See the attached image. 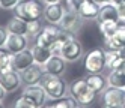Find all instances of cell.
Here are the masks:
<instances>
[{"label":"cell","instance_id":"cell-19","mask_svg":"<svg viewBox=\"0 0 125 108\" xmlns=\"http://www.w3.org/2000/svg\"><path fill=\"white\" fill-rule=\"evenodd\" d=\"M105 51V68L109 71H116V69H125V59L116 51Z\"/></svg>","mask_w":125,"mask_h":108},{"label":"cell","instance_id":"cell-27","mask_svg":"<svg viewBox=\"0 0 125 108\" xmlns=\"http://www.w3.org/2000/svg\"><path fill=\"white\" fill-rule=\"evenodd\" d=\"M41 30H42V26H41L39 20H33V21L27 23V35L29 36H36Z\"/></svg>","mask_w":125,"mask_h":108},{"label":"cell","instance_id":"cell-28","mask_svg":"<svg viewBox=\"0 0 125 108\" xmlns=\"http://www.w3.org/2000/svg\"><path fill=\"white\" fill-rule=\"evenodd\" d=\"M18 2L20 0H0V8L5 11H9V9H14Z\"/></svg>","mask_w":125,"mask_h":108},{"label":"cell","instance_id":"cell-38","mask_svg":"<svg viewBox=\"0 0 125 108\" xmlns=\"http://www.w3.org/2000/svg\"><path fill=\"white\" fill-rule=\"evenodd\" d=\"M0 108H5V105H3V104H2V102H0Z\"/></svg>","mask_w":125,"mask_h":108},{"label":"cell","instance_id":"cell-17","mask_svg":"<svg viewBox=\"0 0 125 108\" xmlns=\"http://www.w3.org/2000/svg\"><path fill=\"white\" fill-rule=\"evenodd\" d=\"M98 23L101 21H121L119 14H118V8L115 3H104L100 6V14H98Z\"/></svg>","mask_w":125,"mask_h":108},{"label":"cell","instance_id":"cell-13","mask_svg":"<svg viewBox=\"0 0 125 108\" xmlns=\"http://www.w3.org/2000/svg\"><path fill=\"white\" fill-rule=\"evenodd\" d=\"M80 20H82V18H80L78 12L73 11V9H68V11H65L63 17H62V20L57 26L62 30H68V32L75 33L80 27Z\"/></svg>","mask_w":125,"mask_h":108},{"label":"cell","instance_id":"cell-23","mask_svg":"<svg viewBox=\"0 0 125 108\" xmlns=\"http://www.w3.org/2000/svg\"><path fill=\"white\" fill-rule=\"evenodd\" d=\"M8 32L15 35H27V23L18 17H12L8 23Z\"/></svg>","mask_w":125,"mask_h":108},{"label":"cell","instance_id":"cell-24","mask_svg":"<svg viewBox=\"0 0 125 108\" xmlns=\"http://www.w3.org/2000/svg\"><path fill=\"white\" fill-rule=\"evenodd\" d=\"M12 59H14V54L12 53H9L5 47H0V74H2V72L14 69Z\"/></svg>","mask_w":125,"mask_h":108},{"label":"cell","instance_id":"cell-22","mask_svg":"<svg viewBox=\"0 0 125 108\" xmlns=\"http://www.w3.org/2000/svg\"><path fill=\"white\" fill-rule=\"evenodd\" d=\"M107 84L112 87H118V89L125 90V69L110 71L109 77H107Z\"/></svg>","mask_w":125,"mask_h":108},{"label":"cell","instance_id":"cell-12","mask_svg":"<svg viewBox=\"0 0 125 108\" xmlns=\"http://www.w3.org/2000/svg\"><path fill=\"white\" fill-rule=\"evenodd\" d=\"M12 63H14V69L18 71V72H23L27 68H30L33 63H35V59H33V53L30 48H26L20 53L14 54V59H12Z\"/></svg>","mask_w":125,"mask_h":108},{"label":"cell","instance_id":"cell-26","mask_svg":"<svg viewBox=\"0 0 125 108\" xmlns=\"http://www.w3.org/2000/svg\"><path fill=\"white\" fill-rule=\"evenodd\" d=\"M51 105L54 107V108H77V107H80L78 102L75 101L73 96H63V98H59V99H56V101L53 102Z\"/></svg>","mask_w":125,"mask_h":108},{"label":"cell","instance_id":"cell-35","mask_svg":"<svg viewBox=\"0 0 125 108\" xmlns=\"http://www.w3.org/2000/svg\"><path fill=\"white\" fill-rule=\"evenodd\" d=\"M42 2L45 3V5H50V3H59L60 0H42Z\"/></svg>","mask_w":125,"mask_h":108},{"label":"cell","instance_id":"cell-14","mask_svg":"<svg viewBox=\"0 0 125 108\" xmlns=\"http://www.w3.org/2000/svg\"><path fill=\"white\" fill-rule=\"evenodd\" d=\"M27 45H29V39L26 38V35L9 33L8 35V39H6V44H5V48L12 54H17V53L26 50Z\"/></svg>","mask_w":125,"mask_h":108},{"label":"cell","instance_id":"cell-20","mask_svg":"<svg viewBox=\"0 0 125 108\" xmlns=\"http://www.w3.org/2000/svg\"><path fill=\"white\" fill-rule=\"evenodd\" d=\"M32 53H33L35 63H36V65H41V66L45 65V63L50 60V57L54 54L48 47H41V45H33Z\"/></svg>","mask_w":125,"mask_h":108},{"label":"cell","instance_id":"cell-32","mask_svg":"<svg viewBox=\"0 0 125 108\" xmlns=\"http://www.w3.org/2000/svg\"><path fill=\"white\" fill-rule=\"evenodd\" d=\"M116 8H118V14H119L121 21H124L125 20V0H121V2L116 5Z\"/></svg>","mask_w":125,"mask_h":108},{"label":"cell","instance_id":"cell-40","mask_svg":"<svg viewBox=\"0 0 125 108\" xmlns=\"http://www.w3.org/2000/svg\"><path fill=\"white\" fill-rule=\"evenodd\" d=\"M124 23H125V20H124Z\"/></svg>","mask_w":125,"mask_h":108},{"label":"cell","instance_id":"cell-41","mask_svg":"<svg viewBox=\"0 0 125 108\" xmlns=\"http://www.w3.org/2000/svg\"><path fill=\"white\" fill-rule=\"evenodd\" d=\"M77 108H80V107H77Z\"/></svg>","mask_w":125,"mask_h":108},{"label":"cell","instance_id":"cell-25","mask_svg":"<svg viewBox=\"0 0 125 108\" xmlns=\"http://www.w3.org/2000/svg\"><path fill=\"white\" fill-rule=\"evenodd\" d=\"M119 23L121 21H101L100 23V32L103 35V38H112L115 36L116 30H118L119 27Z\"/></svg>","mask_w":125,"mask_h":108},{"label":"cell","instance_id":"cell-30","mask_svg":"<svg viewBox=\"0 0 125 108\" xmlns=\"http://www.w3.org/2000/svg\"><path fill=\"white\" fill-rule=\"evenodd\" d=\"M66 2H68V8L77 12V11H78V8L82 6L84 2H87V0H66Z\"/></svg>","mask_w":125,"mask_h":108},{"label":"cell","instance_id":"cell-15","mask_svg":"<svg viewBox=\"0 0 125 108\" xmlns=\"http://www.w3.org/2000/svg\"><path fill=\"white\" fill-rule=\"evenodd\" d=\"M44 75V68L41 65L33 63L30 68L21 72V81L26 86H33V84H39V81Z\"/></svg>","mask_w":125,"mask_h":108},{"label":"cell","instance_id":"cell-10","mask_svg":"<svg viewBox=\"0 0 125 108\" xmlns=\"http://www.w3.org/2000/svg\"><path fill=\"white\" fill-rule=\"evenodd\" d=\"M125 101V90L107 86L103 92V104L104 105H124Z\"/></svg>","mask_w":125,"mask_h":108},{"label":"cell","instance_id":"cell-8","mask_svg":"<svg viewBox=\"0 0 125 108\" xmlns=\"http://www.w3.org/2000/svg\"><path fill=\"white\" fill-rule=\"evenodd\" d=\"M83 53H84L83 45L80 44L77 39H73V41L66 42L63 47H62V50H60L59 54L66 62H77V60H80V59L83 57Z\"/></svg>","mask_w":125,"mask_h":108},{"label":"cell","instance_id":"cell-18","mask_svg":"<svg viewBox=\"0 0 125 108\" xmlns=\"http://www.w3.org/2000/svg\"><path fill=\"white\" fill-rule=\"evenodd\" d=\"M77 12L80 18H83V20H96L98 14H100V5L95 3L94 0H87L78 8Z\"/></svg>","mask_w":125,"mask_h":108},{"label":"cell","instance_id":"cell-33","mask_svg":"<svg viewBox=\"0 0 125 108\" xmlns=\"http://www.w3.org/2000/svg\"><path fill=\"white\" fill-rule=\"evenodd\" d=\"M6 98V90L0 86V102H3V99Z\"/></svg>","mask_w":125,"mask_h":108},{"label":"cell","instance_id":"cell-16","mask_svg":"<svg viewBox=\"0 0 125 108\" xmlns=\"http://www.w3.org/2000/svg\"><path fill=\"white\" fill-rule=\"evenodd\" d=\"M65 14V8L59 3H50L44 8V18L48 24H54L57 26L62 20V17Z\"/></svg>","mask_w":125,"mask_h":108},{"label":"cell","instance_id":"cell-29","mask_svg":"<svg viewBox=\"0 0 125 108\" xmlns=\"http://www.w3.org/2000/svg\"><path fill=\"white\" fill-rule=\"evenodd\" d=\"M14 108H33L27 101H26V99L23 98V96H20L18 99H17L15 101V104H14Z\"/></svg>","mask_w":125,"mask_h":108},{"label":"cell","instance_id":"cell-1","mask_svg":"<svg viewBox=\"0 0 125 108\" xmlns=\"http://www.w3.org/2000/svg\"><path fill=\"white\" fill-rule=\"evenodd\" d=\"M68 92L78 102L80 107H89L96 99V95H98L96 92H94V90L89 87L86 78H77V80H74L73 83L69 84Z\"/></svg>","mask_w":125,"mask_h":108},{"label":"cell","instance_id":"cell-3","mask_svg":"<svg viewBox=\"0 0 125 108\" xmlns=\"http://www.w3.org/2000/svg\"><path fill=\"white\" fill-rule=\"evenodd\" d=\"M39 86L45 90L47 98L53 99V101H56L59 98H63L68 93V84L60 77L48 74V72H44V75L39 81Z\"/></svg>","mask_w":125,"mask_h":108},{"label":"cell","instance_id":"cell-2","mask_svg":"<svg viewBox=\"0 0 125 108\" xmlns=\"http://www.w3.org/2000/svg\"><path fill=\"white\" fill-rule=\"evenodd\" d=\"M14 17H18L26 23L33 20H41L44 17V6L41 0H20L12 9Z\"/></svg>","mask_w":125,"mask_h":108},{"label":"cell","instance_id":"cell-11","mask_svg":"<svg viewBox=\"0 0 125 108\" xmlns=\"http://www.w3.org/2000/svg\"><path fill=\"white\" fill-rule=\"evenodd\" d=\"M42 68H44V72H48V74L62 77L65 74V71H66V60L62 57L60 54H53V56L50 57V60Z\"/></svg>","mask_w":125,"mask_h":108},{"label":"cell","instance_id":"cell-31","mask_svg":"<svg viewBox=\"0 0 125 108\" xmlns=\"http://www.w3.org/2000/svg\"><path fill=\"white\" fill-rule=\"evenodd\" d=\"M8 35H9L8 29H5V27L0 26V47H5L6 39H8Z\"/></svg>","mask_w":125,"mask_h":108},{"label":"cell","instance_id":"cell-36","mask_svg":"<svg viewBox=\"0 0 125 108\" xmlns=\"http://www.w3.org/2000/svg\"><path fill=\"white\" fill-rule=\"evenodd\" d=\"M103 108H124V105H104Z\"/></svg>","mask_w":125,"mask_h":108},{"label":"cell","instance_id":"cell-6","mask_svg":"<svg viewBox=\"0 0 125 108\" xmlns=\"http://www.w3.org/2000/svg\"><path fill=\"white\" fill-rule=\"evenodd\" d=\"M59 26H54V24H48L45 26L44 29L35 36V45H41V47H51L53 42H54L57 38H59Z\"/></svg>","mask_w":125,"mask_h":108},{"label":"cell","instance_id":"cell-34","mask_svg":"<svg viewBox=\"0 0 125 108\" xmlns=\"http://www.w3.org/2000/svg\"><path fill=\"white\" fill-rule=\"evenodd\" d=\"M94 2L101 6V5H104V3H110V0H94Z\"/></svg>","mask_w":125,"mask_h":108},{"label":"cell","instance_id":"cell-7","mask_svg":"<svg viewBox=\"0 0 125 108\" xmlns=\"http://www.w3.org/2000/svg\"><path fill=\"white\" fill-rule=\"evenodd\" d=\"M21 75L18 74V71L11 69L0 74V86H2L6 93H12L15 90H18V87L21 86Z\"/></svg>","mask_w":125,"mask_h":108},{"label":"cell","instance_id":"cell-9","mask_svg":"<svg viewBox=\"0 0 125 108\" xmlns=\"http://www.w3.org/2000/svg\"><path fill=\"white\" fill-rule=\"evenodd\" d=\"M122 47H125V23L124 21L119 23V27L116 30L115 36L104 39V50L107 51H116Z\"/></svg>","mask_w":125,"mask_h":108},{"label":"cell","instance_id":"cell-37","mask_svg":"<svg viewBox=\"0 0 125 108\" xmlns=\"http://www.w3.org/2000/svg\"><path fill=\"white\" fill-rule=\"evenodd\" d=\"M39 108H54V107H53V105H45V104H44V105H41Z\"/></svg>","mask_w":125,"mask_h":108},{"label":"cell","instance_id":"cell-5","mask_svg":"<svg viewBox=\"0 0 125 108\" xmlns=\"http://www.w3.org/2000/svg\"><path fill=\"white\" fill-rule=\"evenodd\" d=\"M26 101H27L33 108H39L41 105L45 104V99H47V93L39 84H33V86H27L23 90V95H21Z\"/></svg>","mask_w":125,"mask_h":108},{"label":"cell","instance_id":"cell-4","mask_svg":"<svg viewBox=\"0 0 125 108\" xmlns=\"http://www.w3.org/2000/svg\"><path fill=\"white\" fill-rule=\"evenodd\" d=\"M83 68L87 74H101L105 68V51L103 48L91 50L84 56Z\"/></svg>","mask_w":125,"mask_h":108},{"label":"cell","instance_id":"cell-39","mask_svg":"<svg viewBox=\"0 0 125 108\" xmlns=\"http://www.w3.org/2000/svg\"><path fill=\"white\" fill-rule=\"evenodd\" d=\"M124 108H125V101H124Z\"/></svg>","mask_w":125,"mask_h":108},{"label":"cell","instance_id":"cell-21","mask_svg":"<svg viewBox=\"0 0 125 108\" xmlns=\"http://www.w3.org/2000/svg\"><path fill=\"white\" fill-rule=\"evenodd\" d=\"M86 81H87L89 87H91L94 92H96V93L104 92L105 87L109 86V84H107V78L103 77L101 74H87Z\"/></svg>","mask_w":125,"mask_h":108}]
</instances>
